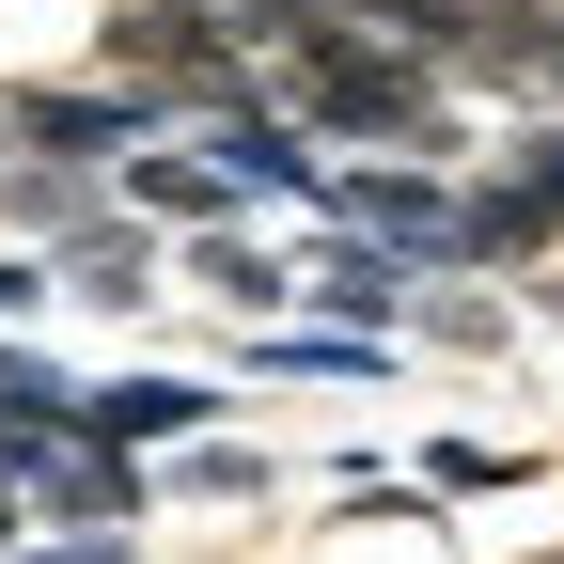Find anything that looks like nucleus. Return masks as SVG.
<instances>
[{"label":"nucleus","instance_id":"1","mask_svg":"<svg viewBox=\"0 0 564 564\" xmlns=\"http://www.w3.org/2000/svg\"><path fill=\"white\" fill-rule=\"evenodd\" d=\"M282 110H299L329 158H486V110L440 79V63H408V47H361V32H314V47H282Z\"/></svg>","mask_w":564,"mask_h":564},{"label":"nucleus","instance_id":"2","mask_svg":"<svg viewBox=\"0 0 564 564\" xmlns=\"http://www.w3.org/2000/svg\"><path fill=\"white\" fill-rule=\"evenodd\" d=\"M95 63L141 79L173 126H220V110H267L282 95V63L220 17V0H110V17H95Z\"/></svg>","mask_w":564,"mask_h":564},{"label":"nucleus","instance_id":"3","mask_svg":"<svg viewBox=\"0 0 564 564\" xmlns=\"http://www.w3.org/2000/svg\"><path fill=\"white\" fill-rule=\"evenodd\" d=\"M0 141H17V158H79V173H126L141 141H173V110L141 95V79H110V63L79 47V63H32V79H0Z\"/></svg>","mask_w":564,"mask_h":564},{"label":"nucleus","instance_id":"4","mask_svg":"<svg viewBox=\"0 0 564 564\" xmlns=\"http://www.w3.org/2000/svg\"><path fill=\"white\" fill-rule=\"evenodd\" d=\"M329 220L440 282V267H470V173L455 158H329Z\"/></svg>","mask_w":564,"mask_h":564},{"label":"nucleus","instance_id":"5","mask_svg":"<svg viewBox=\"0 0 564 564\" xmlns=\"http://www.w3.org/2000/svg\"><path fill=\"white\" fill-rule=\"evenodd\" d=\"M251 392L220 377V361H110V377H79V440H110V455H188V440H220Z\"/></svg>","mask_w":564,"mask_h":564},{"label":"nucleus","instance_id":"6","mask_svg":"<svg viewBox=\"0 0 564 564\" xmlns=\"http://www.w3.org/2000/svg\"><path fill=\"white\" fill-rule=\"evenodd\" d=\"M17 502H32V533H158V455H110L79 423H47V440H17Z\"/></svg>","mask_w":564,"mask_h":564},{"label":"nucleus","instance_id":"7","mask_svg":"<svg viewBox=\"0 0 564 564\" xmlns=\"http://www.w3.org/2000/svg\"><path fill=\"white\" fill-rule=\"evenodd\" d=\"M173 299H188V314H220V329H282V314H299V236H282V220L173 236Z\"/></svg>","mask_w":564,"mask_h":564},{"label":"nucleus","instance_id":"8","mask_svg":"<svg viewBox=\"0 0 564 564\" xmlns=\"http://www.w3.org/2000/svg\"><path fill=\"white\" fill-rule=\"evenodd\" d=\"M204 158H220L236 173V204H251V220H282V236H299V220H329V141L299 126V110H220V126H204Z\"/></svg>","mask_w":564,"mask_h":564},{"label":"nucleus","instance_id":"9","mask_svg":"<svg viewBox=\"0 0 564 564\" xmlns=\"http://www.w3.org/2000/svg\"><path fill=\"white\" fill-rule=\"evenodd\" d=\"M408 299H423L408 251L345 236V220H299V314H314V329H377V345H408Z\"/></svg>","mask_w":564,"mask_h":564},{"label":"nucleus","instance_id":"10","mask_svg":"<svg viewBox=\"0 0 564 564\" xmlns=\"http://www.w3.org/2000/svg\"><path fill=\"white\" fill-rule=\"evenodd\" d=\"M47 267H63V314H110V329H158V299H173V236L126 220V204H110V220H79Z\"/></svg>","mask_w":564,"mask_h":564},{"label":"nucleus","instance_id":"11","mask_svg":"<svg viewBox=\"0 0 564 564\" xmlns=\"http://www.w3.org/2000/svg\"><path fill=\"white\" fill-rule=\"evenodd\" d=\"M110 204H126V220H158V236H220V220H251V204H236V173L204 158V126L141 141V158L110 173Z\"/></svg>","mask_w":564,"mask_h":564},{"label":"nucleus","instance_id":"12","mask_svg":"<svg viewBox=\"0 0 564 564\" xmlns=\"http://www.w3.org/2000/svg\"><path fill=\"white\" fill-rule=\"evenodd\" d=\"M282 486H299V455L251 440V423H220V440L158 455V518H236V502H282Z\"/></svg>","mask_w":564,"mask_h":564},{"label":"nucleus","instance_id":"13","mask_svg":"<svg viewBox=\"0 0 564 564\" xmlns=\"http://www.w3.org/2000/svg\"><path fill=\"white\" fill-rule=\"evenodd\" d=\"M518 282H470V267H440V282H423V299H408V361H518Z\"/></svg>","mask_w":564,"mask_h":564},{"label":"nucleus","instance_id":"14","mask_svg":"<svg viewBox=\"0 0 564 564\" xmlns=\"http://www.w3.org/2000/svg\"><path fill=\"white\" fill-rule=\"evenodd\" d=\"M79 220H110V173H79V158H0V236L63 251Z\"/></svg>","mask_w":564,"mask_h":564},{"label":"nucleus","instance_id":"15","mask_svg":"<svg viewBox=\"0 0 564 564\" xmlns=\"http://www.w3.org/2000/svg\"><path fill=\"white\" fill-rule=\"evenodd\" d=\"M0 423H17V440H47V423H79V361H63L47 329H17V345H0Z\"/></svg>","mask_w":564,"mask_h":564},{"label":"nucleus","instance_id":"16","mask_svg":"<svg viewBox=\"0 0 564 564\" xmlns=\"http://www.w3.org/2000/svg\"><path fill=\"white\" fill-rule=\"evenodd\" d=\"M423 486L440 502H502V486H533V455L518 440H423Z\"/></svg>","mask_w":564,"mask_h":564},{"label":"nucleus","instance_id":"17","mask_svg":"<svg viewBox=\"0 0 564 564\" xmlns=\"http://www.w3.org/2000/svg\"><path fill=\"white\" fill-rule=\"evenodd\" d=\"M63 314V267L32 251V236H0V345H17V329H47Z\"/></svg>","mask_w":564,"mask_h":564},{"label":"nucleus","instance_id":"18","mask_svg":"<svg viewBox=\"0 0 564 564\" xmlns=\"http://www.w3.org/2000/svg\"><path fill=\"white\" fill-rule=\"evenodd\" d=\"M17 564H158V533H32Z\"/></svg>","mask_w":564,"mask_h":564},{"label":"nucleus","instance_id":"19","mask_svg":"<svg viewBox=\"0 0 564 564\" xmlns=\"http://www.w3.org/2000/svg\"><path fill=\"white\" fill-rule=\"evenodd\" d=\"M518 314H533V329H564V267H533V282H518Z\"/></svg>","mask_w":564,"mask_h":564},{"label":"nucleus","instance_id":"20","mask_svg":"<svg viewBox=\"0 0 564 564\" xmlns=\"http://www.w3.org/2000/svg\"><path fill=\"white\" fill-rule=\"evenodd\" d=\"M0 158H17V141H0Z\"/></svg>","mask_w":564,"mask_h":564}]
</instances>
